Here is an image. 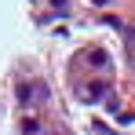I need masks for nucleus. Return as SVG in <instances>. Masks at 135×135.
Listing matches in <instances>:
<instances>
[{"label":"nucleus","mask_w":135,"mask_h":135,"mask_svg":"<svg viewBox=\"0 0 135 135\" xmlns=\"http://www.w3.org/2000/svg\"><path fill=\"white\" fill-rule=\"evenodd\" d=\"M88 62H91V66H102V62H106V55H102V51H91Z\"/></svg>","instance_id":"obj_2"},{"label":"nucleus","mask_w":135,"mask_h":135,"mask_svg":"<svg viewBox=\"0 0 135 135\" xmlns=\"http://www.w3.org/2000/svg\"><path fill=\"white\" fill-rule=\"evenodd\" d=\"M29 99H33V88L22 84V88H18V102H29Z\"/></svg>","instance_id":"obj_1"}]
</instances>
